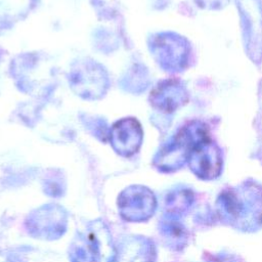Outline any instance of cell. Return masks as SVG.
Here are the masks:
<instances>
[{"label":"cell","mask_w":262,"mask_h":262,"mask_svg":"<svg viewBox=\"0 0 262 262\" xmlns=\"http://www.w3.org/2000/svg\"><path fill=\"white\" fill-rule=\"evenodd\" d=\"M187 161L191 170L204 179H211L218 176L222 166L221 151L208 136L194 144Z\"/></svg>","instance_id":"obj_2"},{"label":"cell","mask_w":262,"mask_h":262,"mask_svg":"<svg viewBox=\"0 0 262 262\" xmlns=\"http://www.w3.org/2000/svg\"><path fill=\"white\" fill-rule=\"evenodd\" d=\"M199 5L203 7H209V8H218L222 4H224L227 0H195Z\"/></svg>","instance_id":"obj_3"},{"label":"cell","mask_w":262,"mask_h":262,"mask_svg":"<svg viewBox=\"0 0 262 262\" xmlns=\"http://www.w3.org/2000/svg\"><path fill=\"white\" fill-rule=\"evenodd\" d=\"M221 200V211L231 222L241 223L244 228L262 224V190L248 187L228 190Z\"/></svg>","instance_id":"obj_1"}]
</instances>
